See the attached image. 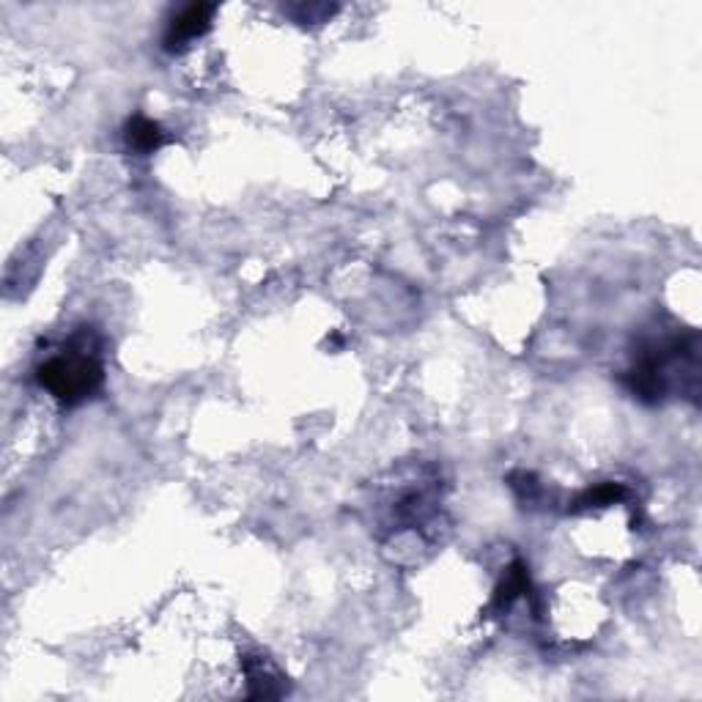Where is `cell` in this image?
I'll list each match as a JSON object with an SVG mask.
<instances>
[{
  "mask_svg": "<svg viewBox=\"0 0 702 702\" xmlns=\"http://www.w3.org/2000/svg\"><path fill=\"white\" fill-rule=\"evenodd\" d=\"M700 337L697 332H669L645 337L620 373V384L634 401L658 406L680 393V377L700 379Z\"/></svg>",
  "mask_w": 702,
  "mask_h": 702,
  "instance_id": "6da1fadb",
  "label": "cell"
},
{
  "mask_svg": "<svg viewBox=\"0 0 702 702\" xmlns=\"http://www.w3.org/2000/svg\"><path fill=\"white\" fill-rule=\"evenodd\" d=\"M34 377L36 384L63 409H74L96 398L105 388V360L96 332L91 326H80L63 337L58 348L36 366Z\"/></svg>",
  "mask_w": 702,
  "mask_h": 702,
  "instance_id": "7a4b0ae2",
  "label": "cell"
},
{
  "mask_svg": "<svg viewBox=\"0 0 702 702\" xmlns=\"http://www.w3.org/2000/svg\"><path fill=\"white\" fill-rule=\"evenodd\" d=\"M214 14H217L214 3H187V7L176 9L168 17V23H165L163 50L168 56L185 52L192 41L203 39L212 31Z\"/></svg>",
  "mask_w": 702,
  "mask_h": 702,
  "instance_id": "3957f363",
  "label": "cell"
},
{
  "mask_svg": "<svg viewBox=\"0 0 702 702\" xmlns=\"http://www.w3.org/2000/svg\"><path fill=\"white\" fill-rule=\"evenodd\" d=\"M121 138H124L127 152L135 154V157H152L168 143V132L163 130V124L143 116V112H135L127 119Z\"/></svg>",
  "mask_w": 702,
  "mask_h": 702,
  "instance_id": "277c9868",
  "label": "cell"
},
{
  "mask_svg": "<svg viewBox=\"0 0 702 702\" xmlns=\"http://www.w3.org/2000/svg\"><path fill=\"white\" fill-rule=\"evenodd\" d=\"M527 591H530L527 566H524L522 560H516V562H513V566L505 571V576H502V582L497 584L495 602H491V607L500 609V612H508V609H511L513 604L519 602V598L527 596Z\"/></svg>",
  "mask_w": 702,
  "mask_h": 702,
  "instance_id": "5b68a950",
  "label": "cell"
},
{
  "mask_svg": "<svg viewBox=\"0 0 702 702\" xmlns=\"http://www.w3.org/2000/svg\"><path fill=\"white\" fill-rule=\"evenodd\" d=\"M631 497V491L626 489L623 484H615V480H607V484L591 486V489H584L576 500L571 502L573 513H584V511H598V508H609L618 505V502H626Z\"/></svg>",
  "mask_w": 702,
  "mask_h": 702,
  "instance_id": "8992f818",
  "label": "cell"
},
{
  "mask_svg": "<svg viewBox=\"0 0 702 702\" xmlns=\"http://www.w3.org/2000/svg\"><path fill=\"white\" fill-rule=\"evenodd\" d=\"M245 673H248L250 683H261L255 697H281L283 691H286L281 686L283 675L275 673L272 667H266L264 658H245Z\"/></svg>",
  "mask_w": 702,
  "mask_h": 702,
  "instance_id": "52a82bcc",
  "label": "cell"
}]
</instances>
